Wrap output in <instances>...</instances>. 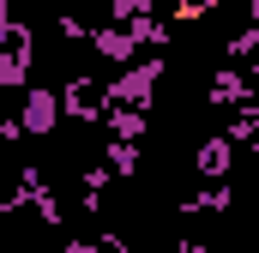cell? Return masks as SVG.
<instances>
[{
  "label": "cell",
  "mask_w": 259,
  "mask_h": 253,
  "mask_svg": "<svg viewBox=\"0 0 259 253\" xmlns=\"http://www.w3.org/2000/svg\"><path fill=\"white\" fill-rule=\"evenodd\" d=\"M121 6L127 0H49V12L61 18V30L84 36V43H97L103 30H115L121 24Z\"/></svg>",
  "instance_id": "6da1fadb"
}]
</instances>
